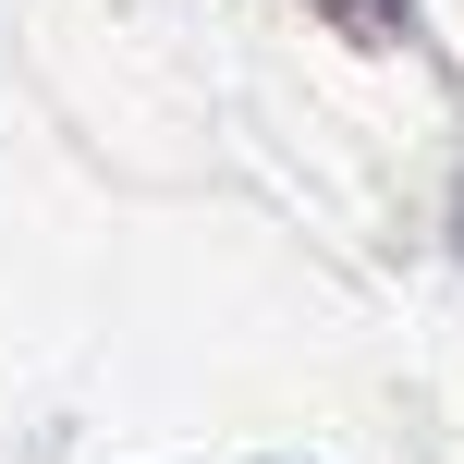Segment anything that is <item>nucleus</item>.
Masks as SVG:
<instances>
[{"mask_svg": "<svg viewBox=\"0 0 464 464\" xmlns=\"http://www.w3.org/2000/svg\"><path fill=\"white\" fill-rule=\"evenodd\" d=\"M452 256H464V196H452Z\"/></svg>", "mask_w": 464, "mask_h": 464, "instance_id": "nucleus-2", "label": "nucleus"}, {"mask_svg": "<svg viewBox=\"0 0 464 464\" xmlns=\"http://www.w3.org/2000/svg\"><path fill=\"white\" fill-rule=\"evenodd\" d=\"M330 24H343V37H367V49H403L416 37V0H318Z\"/></svg>", "mask_w": 464, "mask_h": 464, "instance_id": "nucleus-1", "label": "nucleus"}]
</instances>
